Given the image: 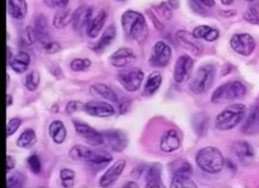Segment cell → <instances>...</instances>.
<instances>
[{
  "label": "cell",
  "mask_w": 259,
  "mask_h": 188,
  "mask_svg": "<svg viewBox=\"0 0 259 188\" xmlns=\"http://www.w3.org/2000/svg\"><path fill=\"white\" fill-rule=\"evenodd\" d=\"M121 25L127 37L137 43H144L149 36V26L142 13L127 10L121 16Z\"/></svg>",
  "instance_id": "obj_1"
},
{
  "label": "cell",
  "mask_w": 259,
  "mask_h": 188,
  "mask_svg": "<svg viewBox=\"0 0 259 188\" xmlns=\"http://www.w3.org/2000/svg\"><path fill=\"white\" fill-rule=\"evenodd\" d=\"M247 108L243 104H232L223 110L215 118V128L219 131H230L234 129L246 116Z\"/></svg>",
  "instance_id": "obj_2"
},
{
  "label": "cell",
  "mask_w": 259,
  "mask_h": 188,
  "mask_svg": "<svg viewBox=\"0 0 259 188\" xmlns=\"http://www.w3.org/2000/svg\"><path fill=\"white\" fill-rule=\"evenodd\" d=\"M197 166L205 172L215 174L221 172L225 166V159L220 150L215 147H206L196 154Z\"/></svg>",
  "instance_id": "obj_3"
},
{
  "label": "cell",
  "mask_w": 259,
  "mask_h": 188,
  "mask_svg": "<svg viewBox=\"0 0 259 188\" xmlns=\"http://www.w3.org/2000/svg\"><path fill=\"white\" fill-rule=\"evenodd\" d=\"M217 69L213 65H204L199 67L190 82V89L195 94L206 93L215 81Z\"/></svg>",
  "instance_id": "obj_4"
},
{
  "label": "cell",
  "mask_w": 259,
  "mask_h": 188,
  "mask_svg": "<svg viewBox=\"0 0 259 188\" xmlns=\"http://www.w3.org/2000/svg\"><path fill=\"white\" fill-rule=\"evenodd\" d=\"M246 88L240 81L228 82L215 89L211 96V101L215 104H223L237 101L245 96Z\"/></svg>",
  "instance_id": "obj_5"
},
{
  "label": "cell",
  "mask_w": 259,
  "mask_h": 188,
  "mask_svg": "<svg viewBox=\"0 0 259 188\" xmlns=\"http://www.w3.org/2000/svg\"><path fill=\"white\" fill-rule=\"evenodd\" d=\"M144 78V73L138 67H125L118 72L117 79L121 86L130 92L139 90Z\"/></svg>",
  "instance_id": "obj_6"
},
{
  "label": "cell",
  "mask_w": 259,
  "mask_h": 188,
  "mask_svg": "<svg viewBox=\"0 0 259 188\" xmlns=\"http://www.w3.org/2000/svg\"><path fill=\"white\" fill-rule=\"evenodd\" d=\"M172 58V51L167 43L158 41L153 47L149 64L153 67L163 68L169 64Z\"/></svg>",
  "instance_id": "obj_7"
},
{
  "label": "cell",
  "mask_w": 259,
  "mask_h": 188,
  "mask_svg": "<svg viewBox=\"0 0 259 188\" xmlns=\"http://www.w3.org/2000/svg\"><path fill=\"white\" fill-rule=\"evenodd\" d=\"M230 44L234 52L244 57L251 55L256 48V41L249 33L233 35Z\"/></svg>",
  "instance_id": "obj_8"
},
{
  "label": "cell",
  "mask_w": 259,
  "mask_h": 188,
  "mask_svg": "<svg viewBox=\"0 0 259 188\" xmlns=\"http://www.w3.org/2000/svg\"><path fill=\"white\" fill-rule=\"evenodd\" d=\"M105 144L109 149L114 152H122L128 144L126 133L118 129H109L101 132Z\"/></svg>",
  "instance_id": "obj_9"
},
{
  "label": "cell",
  "mask_w": 259,
  "mask_h": 188,
  "mask_svg": "<svg viewBox=\"0 0 259 188\" xmlns=\"http://www.w3.org/2000/svg\"><path fill=\"white\" fill-rule=\"evenodd\" d=\"M73 125L77 133L92 147H98L104 143L101 132H97L92 126L79 120H73Z\"/></svg>",
  "instance_id": "obj_10"
},
{
  "label": "cell",
  "mask_w": 259,
  "mask_h": 188,
  "mask_svg": "<svg viewBox=\"0 0 259 188\" xmlns=\"http://www.w3.org/2000/svg\"><path fill=\"white\" fill-rule=\"evenodd\" d=\"M194 68V60L189 55H182L177 59L174 68V79L177 83H183L189 79Z\"/></svg>",
  "instance_id": "obj_11"
},
{
  "label": "cell",
  "mask_w": 259,
  "mask_h": 188,
  "mask_svg": "<svg viewBox=\"0 0 259 188\" xmlns=\"http://www.w3.org/2000/svg\"><path fill=\"white\" fill-rule=\"evenodd\" d=\"M136 55L132 49L122 47L111 55L109 61L112 66L116 68H125L132 66L136 62Z\"/></svg>",
  "instance_id": "obj_12"
},
{
  "label": "cell",
  "mask_w": 259,
  "mask_h": 188,
  "mask_svg": "<svg viewBox=\"0 0 259 188\" xmlns=\"http://www.w3.org/2000/svg\"><path fill=\"white\" fill-rule=\"evenodd\" d=\"M93 19V9L89 6H81L73 13V26L78 32L87 31Z\"/></svg>",
  "instance_id": "obj_13"
},
{
  "label": "cell",
  "mask_w": 259,
  "mask_h": 188,
  "mask_svg": "<svg viewBox=\"0 0 259 188\" xmlns=\"http://www.w3.org/2000/svg\"><path fill=\"white\" fill-rule=\"evenodd\" d=\"M85 113L96 118H108L115 113L114 107L104 101H92L85 104Z\"/></svg>",
  "instance_id": "obj_14"
},
{
  "label": "cell",
  "mask_w": 259,
  "mask_h": 188,
  "mask_svg": "<svg viewBox=\"0 0 259 188\" xmlns=\"http://www.w3.org/2000/svg\"><path fill=\"white\" fill-rule=\"evenodd\" d=\"M231 153L243 165L251 163L255 157L254 149L246 141H237L233 143L231 146Z\"/></svg>",
  "instance_id": "obj_15"
},
{
  "label": "cell",
  "mask_w": 259,
  "mask_h": 188,
  "mask_svg": "<svg viewBox=\"0 0 259 188\" xmlns=\"http://www.w3.org/2000/svg\"><path fill=\"white\" fill-rule=\"evenodd\" d=\"M126 166V161L119 160L108 168L100 179L101 187H109L117 181Z\"/></svg>",
  "instance_id": "obj_16"
},
{
  "label": "cell",
  "mask_w": 259,
  "mask_h": 188,
  "mask_svg": "<svg viewBox=\"0 0 259 188\" xmlns=\"http://www.w3.org/2000/svg\"><path fill=\"white\" fill-rule=\"evenodd\" d=\"M112 160L113 157L108 151L95 150L93 151L92 155L85 163L94 172H100L105 169L112 162Z\"/></svg>",
  "instance_id": "obj_17"
},
{
  "label": "cell",
  "mask_w": 259,
  "mask_h": 188,
  "mask_svg": "<svg viewBox=\"0 0 259 188\" xmlns=\"http://www.w3.org/2000/svg\"><path fill=\"white\" fill-rule=\"evenodd\" d=\"M181 147V139L178 132L174 129H169L163 133L160 142V148L164 153H173Z\"/></svg>",
  "instance_id": "obj_18"
},
{
  "label": "cell",
  "mask_w": 259,
  "mask_h": 188,
  "mask_svg": "<svg viewBox=\"0 0 259 188\" xmlns=\"http://www.w3.org/2000/svg\"><path fill=\"white\" fill-rule=\"evenodd\" d=\"M168 170L171 175L177 177H188L191 178L193 174V167L188 160L177 159L168 165Z\"/></svg>",
  "instance_id": "obj_19"
},
{
  "label": "cell",
  "mask_w": 259,
  "mask_h": 188,
  "mask_svg": "<svg viewBox=\"0 0 259 188\" xmlns=\"http://www.w3.org/2000/svg\"><path fill=\"white\" fill-rule=\"evenodd\" d=\"M116 37V28L114 25H111L105 29L103 33L101 36V38L97 41V43L93 46V50L95 51L97 54L103 53L109 45H110L113 41L115 39Z\"/></svg>",
  "instance_id": "obj_20"
},
{
  "label": "cell",
  "mask_w": 259,
  "mask_h": 188,
  "mask_svg": "<svg viewBox=\"0 0 259 188\" xmlns=\"http://www.w3.org/2000/svg\"><path fill=\"white\" fill-rule=\"evenodd\" d=\"M146 187H163L161 181V166L159 163L152 164L147 169Z\"/></svg>",
  "instance_id": "obj_21"
},
{
  "label": "cell",
  "mask_w": 259,
  "mask_h": 188,
  "mask_svg": "<svg viewBox=\"0 0 259 188\" xmlns=\"http://www.w3.org/2000/svg\"><path fill=\"white\" fill-rule=\"evenodd\" d=\"M107 18H108V14L104 10H101L95 18H93L91 22L89 24V27L85 31L89 38H95L98 37L104 26L105 23L107 21Z\"/></svg>",
  "instance_id": "obj_22"
},
{
  "label": "cell",
  "mask_w": 259,
  "mask_h": 188,
  "mask_svg": "<svg viewBox=\"0 0 259 188\" xmlns=\"http://www.w3.org/2000/svg\"><path fill=\"white\" fill-rule=\"evenodd\" d=\"M177 40L180 42L181 44L184 46L190 48L194 51L195 53H200L202 52V44L198 41V38H196L193 33H190L189 31L180 30L177 32Z\"/></svg>",
  "instance_id": "obj_23"
},
{
  "label": "cell",
  "mask_w": 259,
  "mask_h": 188,
  "mask_svg": "<svg viewBox=\"0 0 259 188\" xmlns=\"http://www.w3.org/2000/svg\"><path fill=\"white\" fill-rule=\"evenodd\" d=\"M7 10L12 18L21 20L27 14V3L25 0H8Z\"/></svg>",
  "instance_id": "obj_24"
},
{
  "label": "cell",
  "mask_w": 259,
  "mask_h": 188,
  "mask_svg": "<svg viewBox=\"0 0 259 188\" xmlns=\"http://www.w3.org/2000/svg\"><path fill=\"white\" fill-rule=\"evenodd\" d=\"M31 62V58L29 54L25 52H19V54L13 57V59L10 60V66L12 69L17 73H23L25 72Z\"/></svg>",
  "instance_id": "obj_25"
},
{
  "label": "cell",
  "mask_w": 259,
  "mask_h": 188,
  "mask_svg": "<svg viewBox=\"0 0 259 188\" xmlns=\"http://www.w3.org/2000/svg\"><path fill=\"white\" fill-rule=\"evenodd\" d=\"M35 30L38 35V40L40 44L51 40L50 32L48 27V19L44 15L37 16L35 19Z\"/></svg>",
  "instance_id": "obj_26"
},
{
  "label": "cell",
  "mask_w": 259,
  "mask_h": 188,
  "mask_svg": "<svg viewBox=\"0 0 259 188\" xmlns=\"http://www.w3.org/2000/svg\"><path fill=\"white\" fill-rule=\"evenodd\" d=\"M162 83V77L159 72H153L149 74L146 81L143 95L146 97H150L158 91Z\"/></svg>",
  "instance_id": "obj_27"
},
{
  "label": "cell",
  "mask_w": 259,
  "mask_h": 188,
  "mask_svg": "<svg viewBox=\"0 0 259 188\" xmlns=\"http://www.w3.org/2000/svg\"><path fill=\"white\" fill-rule=\"evenodd\" d=\"M194 36L198 39H204L208 42H214L219 38V31L212 28L209 25H199L194 29L192 32Z\"/></svg>",
  "instance_id": "obj_28"
},
{
  "label": "cell",
  "mask_w": 259,
  "mask_h": 188,
  "mask_svg": "<svg viewBox=\"0 0 259 188\" xmlns=\"http://www.w3.org/2000/svg\"><path fill=\"white\" fill-rule=\"evenodd\" d=\"M49 134L56 144H62L67 138V129L63 122L60 120H54L49 126Z\"/></svg>",
  "instance_id": "obj_29"
},
{
  "label": "cell",
  "mask_w": 259,
  "mask_h": 188,
  "mask_svg": "<svg viewBox=\"0 0 259 188\" xmlns=\"http://www.w3.org/2000/svg\"><path fill=\"white\" fill-rule=\"evenodd\" d=\"M258 111L259 107H255L247 118L246 121L243 124L242 128V131L244 133L253 135L259 132Z\"/></svg>",
  "instance_id": "obj_30"
},
{
  "label": "cell",
  "mask_w": 259,
  "mask_h": 188,
  "mask_svg": "<svg viewBox=\"0 0 259 188\" xmlns=\"http://www.w3.org/2000/svg\"><path fill=\"white\" fill-rule=\"evenodd\" d=\"M73 21V13L70 10L60 9L54 15L53 24L56 29H63L67 27Z\"/></svg>",
  "instance_id": "obj_31"
},
{
  "label": "cell",
  "mask_w": 259,
  "mask_h": 188,
  "mask_svg": "<svg viewBox=\"0 0 259 188\" xmlns=\"http://www.w3.org/2000/svg\"><path fill=\"white\" fill-rule=\"evenodd\" d=\"M36 142H37V136H36L34 130L28 128L25 130L20 134L19 138L17 140V146L20 148L28 149V148H32Z\"/></svg>",
  "instance_id": "obj_32"
},
{
  "label": "cell",
  "mask_w": 259,
  "mask_h": 188,
  "mask_svg": "<svg viewBox=\"0 0 259 188\" xmlns=\"http://www.w3.org/2000/svg\"><path fill=\"white\" fill-rule=\"evenodd\" d=\"M92 149H90V148L85 147V146H81V145H76V146L71 148L69 152V156L72 160L87 162L89 158L92 155Z\"/></svg>",
  "instance_id": "obj_33"
},
{
  "label": "cell",
  "mask_w": 259,
  "mask_h": 188,
  "mask_svg": "<svg viewBox=\"0 0 259 188\" xmlns=\"http://www.w3.org/2000/svg\"><path fill=\"white\" fill-rule=\"evenodd\" d=\"M193 127L195 132L200 136H204L208 131L209 125V119L204 113H197L192 120Z\"/></svg>",
  "instance_id": "obj_34"
},
{
  "label": "cell",
  "mask_w": 259,
  "mask_h": 188,
  "mask_svg": "<svg viewBox=\"0 0 259 188\" xmlns=\"http://www.w3.org/2000/svg\"><path fill=\"white\" fill-rule=\"evenodd\" d=\"M91 91H95L101 97L104 98L105 100L111 101V102H118V98L116 93L114 92L108 85L104 84H95L91 86Z\"/></svg>",
  "instance_id": "obj_35"
},
{
  "label": "cell",
  "mask_w": 259,
  "mask_h": 188,
  "mask_svg": "<svg viewBox=\"0 0 259 188\" xmlns=\"http://www.w3.org/2000/svg\"><path fill=\"white\" fill-rule=\"evenodd\" d=\"M243 19L252 25H259V3H253L243 13Z\"/></svg>",
  "instance_id": "obj_36"
},
{
  "label": "cell",
  "mask_w": 259,
  "mask_h": 188,
  "mask_svg": "<svg viewBox=\"0 0 259 188\" xmlns=\"http://www.w3.org/2000/svg\"><path fill=\"white\" fill-rule=\"evenodd\" d=\"M40 83V75L37 71L29 72L25 78V85L26 89L30 91L37 90Z\"/></svg>",
  "instance_id": "obj_37"
},
{
  "label": "cell",
  "mask_w": 259,
  "mask_h": 188,
  "mask_svg": "<svg viewBox=\"0 0 259 188\" xmlns=\"http://www.w3.org/2000/svg\"><path fill=\"white\" fill-rule=\"evenodd\" d=\"M25 185V177L21 172H13L7 176V186L8 188L24 187Z\"/></svg>",
  "instance_id": "obj_38"
},
{
  "label": "cell",
  "mask_w": 259,
  "mask_h": 188,
  "mask_svg": "<svg viewBox=\"0 0 259 188\" xmlns=\"http://www.w3.org/2000/svg\"><path fill=\"white\" fill-rule=\"evenodd\" d=\"M170 187H197V185H196V183H195V182L193 181L191 178L173 176V177H172V179H171Z\"/></svg>",
  "instance_id": "obj_39"
},
{
  "label": "cell",
  "mask_w": 259,
  "mask_h": 188,
  "mask_svg": "<svg viewBox=\"0 0 259 188\" xmlns=\"http://www.w3.org/2000/svg\"><path fill=\"white\" fill-rule=\"evenodd\" d=\"M74 178L75 172L73 170L64 168L60 171V179L62 180L64 187H73L74 185Z\"/></svg>",
  "instance_id": "obj_40"
},
{
  "label": "cell",
  "mask_w": 259,
  "mask_h": 188,
  "mask_svg": "<svg viewBox=\"0 0 259 188\" xmlns=\"http://www.w3.org/2000/svg\"><path fill=\"white\" fill-rule=\"evenodd\" d=\"M91 65L92 62L89 59H75L70 64V68L73 72H84L89 69Z\"/></svg>",
  "instance_id": "obj_41"
},
{
  "label": "cell",
  "mask_w": 259,
  "mask_h": 188,
  "mask_svg": "<svg viewBox=\"0 0 259 188\" xmlns=\"http://www.w3.org/2000/svg\"><path fill=\"white\" fill-rule=\"evenodd\" d=\"M27 165H28L29 168L32 171L33 173H39L41 171V162L40 160L36 154L31 155L27 159Z\"/></svg>",
  "instance_id": "obj_42"
},
{
  "label": "cell",
  "mask_w": 259,
  "mask_h": 188,
  "mask_svg": "<svg viewBox=\"0 0 259 188\" xmlns=\"http://www.w3.org/2000/svg\"><path fill=\"white\" fill-rule=\"evenodd\" d=\"M41 47L45 53L48 54H57L61 49V46L57 41L52 40V39L46 42L44 44H41Z\"/></svg>",
  "instance_id": "obj_43"
},
{
  "label": "cell",
  "mask_w": 259,
  "mask_h": 188,
  "mask_svg": "<svg viewBox=\"0 0 259 188\" xmlns=\"http://www.w3.org/2000/svg\"><path fill=\"white\" fill-rule=\"evenodd\" d=\"M22 124V120L19 118H13L10 119L9 122L7 124V137H10L18 131V129L20 127Z\"/></svg>",
  "instance_id": "obj_44"
},
{
  "label": "cell",
  "mask_w": 259,
  "mask_h": 188,
  "mask_svg": "<svg viewBox=\"0 0 259 188\" xmlns=\"http://www.w3.org/2000/svg\"><path fill=\"white\" fill-rule=\"evenodd\" d=\"M82 110H85V105L80 101H70L69 103L67 104V113L68 114H73L75 112Z\"/></svg>",
  "instance_id": "obj_45"
},
{
  "label": "cell",
  "mask_w": 259,
  "mask_h": 188,
  "mask_svg": "<svg viewBox=\"0 0 259 188\" xmlns=\"http://www.w3.org/2000/svg\"><path fill=\"white\" fill-rule=\"evenodd\" d=\"M44 2L50 8L63 9L69 3V0H44Z\"/></svg>",
  "instance_id": "obj_46"
},
{
  "label": "cell",
  "mask_w": 259,
  "mask_h": 188,
  "mask_svg": "<svg viewBox=\"0 0 259 188\" xmlns=\"http://www.w3.org/2000/svg\"><path fill=\"white\" fill-rule=\"evenodd\" d=\"M172 7H170V5L167 3H161L160 6H159V11H160V13H161L162 17L164 18L165 19H170L172 18Z\"/></svg>",
  "instance_id": "obj_47"
},
{
  "label": "cell",
  "mask_w": 259,
  "mask_h": 188,
  "mask_svg": "<svg viewBox=\"0 0 259 188\" xmlns=\"http://www.w3.org/2000/svg\"><path fill=\"white\" fill-rule=\"evenodd\" d=\"M25 37H26L27 43L30 44H34L38 39V35H37L36 30L31 26H28L25 29Z\"/></svg>",
  "instance_id": "obj_48"
},
{
  "label": "cell",
  "mask_w": 259,
  "mask_h": 188,
  "mask_svg": "<svg viewBox=\"0 0 259 188\" xmlns=\"http://www.w3.org/2000/svg\"><path fill=\"white\" fill-rule=\"evenodd\" d=\"M190 5H191L192 9L194 10L196 13H198V14H204V13H206L205 10L203 8V7H205V6H203L198 0H190Z\"/></svg>",
  "instance_id": "obj_49"
},
{
  "label": "cell",
  "mask_w": 259,
  "mask_h": 188,
  "mask_svg": "<svg viewBox=\"0 0 259 188\" xmlns=\"http://www.w3.org/2000/svg\"><path fill=\"white\" fill-rule=\"evenodd\" d=\"M15 159L11 155H7V172H9L11 170H13L15 167Z\"/></svg>",
  "instance_id": "obj_50"
},
{
  "label": "cell",
  "mask_w": 259,
  "mask_h": 188,
  "mask_svg": "<svg viewBox=\"0 0 259 188\" xmlns=\"http://www.w3.org/2000/svg\"><path fill=\"white\" fill-rule=\"evenodd\" d=\"M149 15L150 17V19L153 20V23H154V25H155L156 28L158 29V30H161V29L163 28V25L159 21L158 19H156V17L154 15V13H149Z\"/></svg>",
  "instance_id": "obj_51"
},
{
  "label": "cell",
  "mask_w": 259,
  "mask_h": 188,
  "mask_svg": "<svg viewBox=\"0 0 259 188\" xmlns=\"http://www.w3.org/2000/svg\"><path fill=\"white\" fill-rule=\"evenodd\" d=\"M221 16L223 17H226V18H231L232 16L236 15V12L233 10H226V11H222L220 13Z\"/></svg>",
  "instance_id": "obj_52"
},
{
  "label": "cell",
  "mask_w": 259,
  "mask_h": 188,
  "mask_svg": "<svg viewBox=\"0 0 259 188\" xmlns=\"http://www.w3.org/2000/svg\"><path fill=\"white\" fill-rule=\"evenodd\" d=\"M198 1L201 2L203 6H205L206 7H209V8L214 7L215 4V0H198Z\"/></svg>",
  "instance_id": "obj_53"
},
{
  "label": "cell",
  "mask_w": 259,
  "mask_h": 188,
  "mask_svg": "<svg viewBox=\"0 0 259 188\" xmlns=\"http://www.w3.org/2000/svg\"><path fill=\"white\" fill-rule=\"evenodd\" d=\"M167 3L170 5V7L173 8V9H177V7H179V0H168L167 1Z\"/></svg>",
  "instance_id": "obj_54"
},
{
  "label": "cell",
  "mask_w": 259,
  "mask_h": 188,
  "mask_svg": "<svg viewBox=\"0 0 259 188\" xmlns=\"http://www.w3.org/2000/svg\"><path fill=\"white\" fill-rule=\"evenodd\" d=\"M123 187H138V185L134 182H128L123 185Z\"/></svg>",
  "instance_id": "obj_55"
},
{
  "label": "cell",
  "mask_w": 259,
  "mask_h": 188,
  "mask_svg": "<svg viewBox=\"0 0 259 188\" xmlns=\"http://www.w3.org/2000/svg\"><path fill=\"white\" fill-rule=\"evenodd\" d=\"M221 1V3L224 5V6H231V5H232L233 4V2H234L235 0H220Z\"/></svg>",
  "instance_id": "obj_56"
},
{
  "label": "cell",
  "mask_w": 259,
  "mask_h": 188,
  "mask_svg": "<svg viewBox=\"0 0 259 188\" xmlns=\"http://www.w3.org/2000/svg\"><path fill=\"white\" fill-rule=\"evenodd\" d=\"M7 107H10L13 104V97L11 94H7Z\"/></svg>",
  "instance_id": "obj_57"
},
{
  "label": "cell",
  "mask_w": 259,
  "mask_h": 188,
  "mask_svg": "<svg viewBox=\"0 0 259 188\" xmlns=\"http://www.w3.org/2000/svg\"><path fill=\"white\" fill-rule=\"evenodd\" d=\"M7 79H8V81H7V86L9 85V81H10V76L7 75Z\"/></svg>",
  "instance_id": "obj_58"
},
{
  "label": "cell",
  "mask_w": 259,
  "mask_h": 188,
  "mask_svg": "<svg viewBox=\"0 0 259 188\" xmlns=\"http://www.w3.org/2000/svg\"><path fill=\"white\" fill-rule=\"evenodd\" d=\"M245 1H248V2H254L255 0H245Z\"/></svg>",
  "instance_id": "obj_59"
},
{
  "label": "cell",
  "mask_w": 259,
  "mask_h": 188,
  "mask_svg": "<svg viewBox=\"0 0 259 188\" xmlns=\"http://www.w3.org/2000/svg\"><path fill=\"white\" fill-rule=\"evenodd\" d=\"M117 1H124V0H117Z\"/></svg>",
  "instance_id": "obj_60"
},
{
  "label": "cell",
  "mask_w": 259,
  "mask_h": 188,
  "mask_svg": "<svg viewBox=\"0 0 259 188\" xmlns=\"http://www.w3.org/2000/svg\"><path fill=\"white\" fill-rule=\"evenodd\" d=\"M258 117H259V111H258Z\"/></svg>",
  "instance_id": "obj_61"
}]
</instances>
